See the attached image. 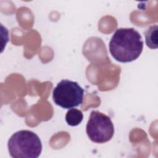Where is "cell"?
<instances>
[{"instance_id": "5b68a950", "label": "cell", "mask_w": 158, "mask_h": 158, "mask_svg": "<svg viewBox=\"0 0 158 158\" xmlns=\"http://www.w3.org/2000/svg\"><path fill=\"white\" fill-rule=\"evenodd\" d=\"M157 30V25H153L149 27L144 32L146 45L151 49H157L158 47Z\"/></svg>"}, {"instance_id": "7a4b0ae2", "label": "cell", "mask_w": 158, "mask_h": 158, "mask_svg": "<svg viewBox=\"0 0 158 158\" xmlns=\"http://www.w3.org/2000/svg\"><path fill=\"white\" fill-rule=\"evenodd\" d=\"M10 156L13 158H37L42 151V143L34 132L23 130L14 133L7 143Z\"/></svg>"}, {"instance_id": "3957f363", "label": "cell", "mask_w": 158, "mask_h": 158, "mask_svg": "<svg viewBox=\"0 0 158 158\" xmlns=\"http://www.w3.org/2000/svg\"><path fill=\"white\" fill-rule=\"evenodd\" d=\"M83 94L84 89L77 82L62 80L53 89L52 99L56 105L69 109L82 104Z\"/></svg>"}, {"instance_id": "277c9868", "label": "cell", "mask_w": 158, "mask_h": 158, "mask_svg": "<svg viewBox=\"0 0 158 158\" xmlns=\"http://www.w3.org/2000/svg\"><path fill=\"white\" fill-rule=\"evenodd\" d=\"M86 131L88 138L93 142L104 143L112 138L114 127L109 117L98 110H93L90 114Z\"/></svg>"}, {"instance_id": "6da1fadb", "label": "cell", "mask_w": 158, "mask_h": 158, "mask_svg": "<svg viewBox=\"0 0 158 158\" xmlns=\"http://www.w3.org/2000/svg\"><path fill=\"white\" fill-rule=\"evenodd\" d=\"M112 56L122 63L137 59L143 49L139 33L133 28H120L113 34L109 44Z\"/></svg>"}, {"instance_id": "8992f818", "label": "cell", "mask_w": 158, "mask_h": 158, "mask_svg": "<svg viewBox=\"0 0 158 158\" xmlns=\"http://www.w3.org/2000/svg\"><path fill=\"white\" fill-rule=\"evenodd\" d=\"M83 118V115L81 110L77 109H69L65 115V120L67 124L72 127L78 125Z\"/></svg>"}]
</instances>
